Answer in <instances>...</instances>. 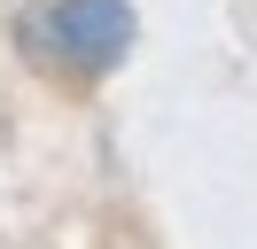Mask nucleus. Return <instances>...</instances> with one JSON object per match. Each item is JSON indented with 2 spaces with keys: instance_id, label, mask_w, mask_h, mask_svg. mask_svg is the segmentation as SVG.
Here are the masks:
<instances>
[{
  "instance_id": "obj_1",
  "label": "nucleus",
  "mask_w": 257,
  "mask_h": 249,
  "mask_svg": "<svg viewBox=\"0 0 257 249\" xmlns=\"http://www.w3.org/2000/svg\"><path fill=\"white\" fill-rule=\"evenodd\" d=\"M133 31H141L133 24V0H47V8L24 16V47L63 62V70H78V78L117 70Z\"/></svg>"
}]
</instances>
